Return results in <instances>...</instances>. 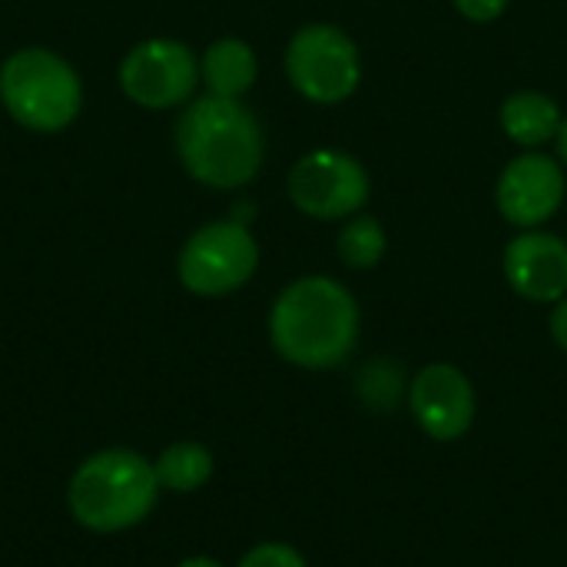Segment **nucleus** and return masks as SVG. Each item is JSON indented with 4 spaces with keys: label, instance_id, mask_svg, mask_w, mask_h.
I'll return each instance as SVG.
<instances>
[{
    "label": "nucleus",
    "instance_id": "9",
    "mask_svg": "<svg viewBox=\"0 0 567 567\" xmlns=\"http://www.w3.org/2000/svg\"><path fill=\"white\" fill-rule=\"evenodd\" d=\"M565 199V173L555 159L528 153L505 166L498 179V209L515 226L548 223Z\"/></svg>",
    "mask_w": 567,
    "mask_h": 567
},
{
    "label": "nucleus",
    "instance_id": "13",
    "mask_svg": "<svg viewBox=\"0 0 567 567\" xmlns=\"http://www.w3.org/2000/svg\"><path fill=\"white\" fill-rule=\"evenodd\" d=\"M203 80L213 96L239 100L256 83V53L243 40H216L203 56Z\"/></svg>",
    "mask_w": 567,
    "mask_h": 567
},
{
    "label": "nucleus",
    "instance_id": "19",
    "mask_svg": "<svg viewBox=\"0 0 567 567\" xmlns=\"http://www.w3.org/2000/svg\"><path fill=\"white\" fill-rule=\"evenodd\" d=\"M558 150H561V159L567 163V120L561 123V130H558Z\"/></svg>",
    "mask_w": 567,
    "mask_h": 567
},
{
    "label": "nucleus",
    "instance_id": "7",
    "mask_svg": "<svg viewBox=\"0 0 567 567\" xmlns=\"http://www.w3.org/2000/svg\"><path fill=\"white\" fill-rule=\"evenodd\" d=\"M289 196L312 219H346L369 199V173L349 153L316 150L292 166Z\"/></svg>",
    "mask_w": 567,
    "mask_h": 567
},
{
    "label": "nucleus",
    "instance_id": "14",
    "mask_svg": "<svg viewBox=\"0 0 567 567\" xmlns=\"http://www.w3.org/2000/svg\"><path fill=\"white\" fill-rule=\"evenodd\" d=\"M213 475V455L196 442L169 445L156 462V478L169 492H196Z\"/></svg>",
    "mask_w": 567,
    "mask_h": 567
},
{
    "label": "nucleus",
    "instance_id": "2",
    "mask_svg": "<svg viewBox=\"0 0 567 567\" xmlns=\"http://www.w3.org/2000/svg\"><path fill=\"white\" fill-rule=\"evenodd\" d=\"M176 150L189 176L213 189H233L259 173L262 130L239 100L209 93L176 123Z\"/></svg>",
    "mask_w": 567,
    "mask_h": 567
},
{
    "label": "nucleus",
    "instance_id": "1",
    "mask_svg": "<svg viewBox=\"0 0 567 567\" xmlns=\"http://www.w3.org/2000/svg\"><path fill=\"white\" fill-rule=\"evenodd\" d=\"M272 346L302 369H332L349 359L359 339V306L346 286L326 276L292 282L269 316Z\"/></svg>",
    "mask_w": 567,
    "mask_h": 567
},
{
    "label": "nucleus",
    "instance_id": "5",
    "mask_svg": "<svg viewBox=\"0 0 567 567\" xmlns=\"http://www.w3.org/2000/svg\"><path fill=\"white\" fill-rule=\"evenodd\" d=\"M286 73L312 103H339L359 86V50L339 27L309 23L289 40Z\"/></svg>",
    "mask_w": 567,
    "mask_h": 567
},
{
    "label": "nucleus",
    "instance_id": "8",
    "mask_svg": "<svg viewBox=\"0 0 567 567\" xmlns=\"http://www.w3.org/2000/svg\"><path fill=\"white\" fill-rule=\"evenodd\" d=\"M196 80V56L186 43L176 40H146L133 47L120 66L123 93L146 110H166L183 103L193 93Z\"/></svg>",
    "mask_w": 567,
    "mask_h": 567
},
{
    "label": "nucleus",
    "instance_id": "18",
    "mask_svg": "<svg viewBox=\"0 0 567 567\" xmlns=\"http://www.w3.org/2000/svg\"><path fill=\"white\" fill-rule=\"evenodd\" d=\"M551 332H555L558 346L567 352V296L565 299H558V309H555V316H551Z\"/></svg>",
    "mask_w": 567,
    "mask_h": 567
},
{
    "label": "nucleus",
    "instance_id": "10",
    "mask_svg": "<svg viewBox=\"0 0 567 567\" xmlns=\"http://www.w3.org/2000/svg\"><path fill=\"white\" fill-rule=\"evenodd\" d=\"M412 412L432 439H462L475 419L472 382L455 365H429L412 382Z\"/></svg>",
    "mask_w": 567,
    "mask_h": 567
},
{
    "label": "nucleus",
    "instance_id": "4",
    "mask_svg": "<svg viewBox=\"0 0 567 567\" xmlns=\"http://www.w3.org/2000/svg\"><path fill=\"white\" fill-rule=\"evenodd\" d=\"M0 100L7 113L37 133L63 130L80 110V80L50 50H17L0 66Z\"/></svg>",
    "mask_w": 567,
    "mask_h": 567
},
{
    "label": "nucleus",
    "instance_id": "15",
    "mask_svg": "<svg viewBox=\"0 0 567 567\" xmlns=\"http://www.w3.org/2000/svg\"><path fill=\"white\" fill-rule=\"evenodd\" d=\"M385 252V229L375 216H355L339 236V256L352 269H372Z\"/></svg>",
    "mask_w": 567,
    "mask_h": 567
},
{
    "label": "nucleus",
    "instance_id": "16",
    "mask_svg": "<svg viewBox=\"0 0 567 567\" xmlns=\"http://www.w3.org/2000/svg\"><path fill=\"white\" fill-rule=\"evenodd\" d=\"M239 567H306V561L289 545H259L239 561Z\"/></svg>",
    "mask_w": 567,
    "mask_h": 567
},
{
    "label": "nucleus",
    "instance_id": "12",
    "mask_svg": "<svg viewBox=\"0 0 567 567\" xmlns=\"http://www.w3.org/2000/svg\"><path fill=\"white\" fill-rule=\"evenodd\" d=\"M561 123L565 120H561L558 103L535 90H522V93L508 96L502 106V126L522 146H542L545 140H551L561 130Z\"/></svg>",
    "mask_w": 567,
    "mask_h": 567
},
{
    "label": "nucleus",
    "instance_id": "3",
    "mask_svg": "<svg viewBox=\"0 0 567 567\" xmlns=\"http://www.w3.org/2000/svg\"><path fill=\"white\" fill-rule=\"evenodd\" d=\"M159 495L156 465L136 452H100L86 458L70 478V512L83 528L93 532H123L140 525Z\"/></svg>",
    "mask_w": 567,
    "mask_h": 567
},
{
    "label": "nucleus",
    "instance_id": "20",
    "mask_svg": "<svg viewBox=\"0 0 567 567\" xmlns=\"http://www.w3.org/2000/svg\"><path fill=\"white\" fill-rule=\"evenodd\" d=\"M179 567H219L213 558H189V561H183Z\"/></svg>",
    "mask_w": 567,
    "mask_h": 567
},
{
    "label": "nucleus",
    "instance_id": "6",
    "mask_svg": "<svg viewBox=\"0 0 567 567\" xmlns=\"http://www.w3.org/2000/svg\"><path fill=\"white\" fill-rule=\"evenodd\" d=\"M256 262L259 249L243 223H209L183 246L179 279L196 296H226L256 272Z\"/></svg>",
    "mask_w": 567,
    "mask_h": 567
},
{
    "label": "nucleus",
    "instance_id": "11",
    "mask_svg": "<svg viewBox=\"0 0 567 567\" xmlns=\"http://www.w3.org/2000/svg\"><path fill=\"white\" fill-rule=\"evenodd\" d=\"M512 289L532 302H558L567 292V243L551 233H525L505 249Z\"/></svg>",
    "mask_w": 567,
    "mask_h": 567
},
{
    "label": "nucleus",
    "instance_id": "17",
    "mask_svg": "<svg viewBox=\"0 0 567 567\" xmlns=\"http://www.w3.org/2000/svg\"><path fill=\"white\" fill-rule=\"evenodd\" d=\"M455 7H458V13H465L468 20L488 23V20H495V17L505 13L508 0H455Z\"/></svg>",
    "mask_w": 567,
    "mask_h": 567
}]
</instances>
